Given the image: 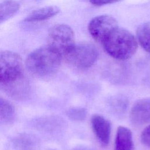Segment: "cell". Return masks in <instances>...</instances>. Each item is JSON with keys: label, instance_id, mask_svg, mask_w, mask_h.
<instances>
[{"label": "cell", "instance_id": "cell-7", "mask_svg": "<svg viewBox=\"0 0 150 150\" xmlns=\"http://www.w3.org/2000/svg\"><path fill=\"white\" fill-rule=\"evenodd\" d=\"M132 124L141 126L150 122V97H145L137 101L131 107L129 113Z\"/></svg>", "mask_w": 150, "mask_h": 150}, {"label": "cell", "instance_id": "cell-18", "mask_svg": "<svg viewBox=\"0 0 150 150\" xmlns=\"http://www.w3.org/2000/svg\"><path fill=\"white\" fill-rule=\"evenodd\" d=\"M90 2L96 6H101L121 1L122 0H88Z\"/></svg>", "mask_w": 150, "mask_h": 150}, {"label": "cell", "instance_id": "cell-14", "mask_svg": "<svg viewBox=\"0 0 150 150\" xmlns=\"http://www.w3.org/2000/svg\"><path fill=\"white\" fill-rule=\"evenodd\" d=\"M15 115L13 104L5 98L0 96V120L6 122L12 120Z\"/></svg>", "mask_w": 150, "mask_h": 150}, {"label": "cell", "instance_id": "cell-9", "mask_svg": "<svg viewBox=\"0 0 150 150\" xmlns=\"http://www.w3.org/2000/svg\"><path fill=\"white\" fill-rule=\"evenodd\" d=\"M132 134L126 127H118L114 142V150H134Z\"/></svg>", "mask_w": 150, "mask_h": 150}, {"label": "cell", "instance_id": "cell-4", "mask_svg": "<svg viewBox=\"0 0 150 150\" xmlns=\"http://www.w3.org/2000/svg\"><path fill=\"white\" fill-rule=\"evenodd\" d=\"M24 77L22 59L9 50L0 51V84H6Z\"/></svg>", "mask_w": 150, "mask_h": 150}, {"label": "cell", "instance_id": "cell-11", "mask_svg": "<svg viewBox=\"0 0 150 150\" xmlns=\"http://www.w3.org/2000/svg\"><path fill=\"white\" fill-rule=\"evenodd\" d=\"M60 12V8L56 6H49L36 9L30 12L25 19L27 22H40L50 19Z\"/></svg>", "mask_w": 150, "mask_h": 150}, {"label": "cell", "instance_id": "cell-1", "mask_svg": "<svg viewBox=\"0 0 150 150\" xmlns=\"http://www.w3.org/2000/svg\"><path fill=\"white\" fill-rule=\"evenodd\" d=\"M61 56L49 46H44L32 51L26 57L25 64L29 71L39 77H49L59 70Z\"/></svg>", "mask_w": 150, "mask_h": 150}, {"label": "cell", "instance_id": "cell-6", "mask_svg": "<svg viewBox=\"0 0 150 150\" xmlns=\"http://www.w3.org/2000/svg\"><path fill=\"white\" fill-rule=\"evenodd\" d=\"M118 28V23L115 19L107 15L93 18L88 25V30L91 36L100 43Z\"/></svg>", "mask_w": 150, "mask_h": 150}, {"label": "cell", "instance_id": "cell-16", "mask_svg": "<svg viewBox=\"0 0 150 150\" xmlns=\"http://www.w3.org/2000/svg\"><path fill=\"white\" fill-rule=\"evenodd\" d=\"M67 115L73 121H81L85 119L87 115V111L86 108L81 107H71L67 110Z\"/></svg>", "mask_w": 150, "mask_h": 150}, {"label": "cell", "instance_id": "cell-2", "mask_svg": "<svg viewBox=\"0 0 150 150\" xmlns=\"http://www.w3.org/2000/svg\"><path fill=\"white\" fill-rule=\"evenodd\" d=\"M104 50L112 57L124 60L131 57L136 52L138 41L128 30L117 28L101 43Z\"/></svg>", "mask_w": 150, "mask_h": 150}, {"label": "cell", "instance_id": "cell-20", "mask_svg": "<svg viewBox=\"0 0 150 150\" xmlns=\"http://www.w3.org/2000/svg\"><path fill=\"white\" fill-rule=\"evenodd\" d=\"M51 150H54V149H51Z\"/></svg>", "mask_w": 150, "mask_h": 150}, {"label": "cell", "instance_id": "cell-8", "mask_svg": "<svg viewBox=\"0 0 150 150\" xmlns=\"http://www.w3.org/2000/svg\"><path fill=\"white\" fill-rule=\"evenodd\" d=\"M93 131L99 142L104 146L109 144L111 125L110 122L102 115L94 114L91 118Z\"/></svg>", "mask_w": 150, "mask_h": 150}, {"label": "cell", "instance_id": "cell-5", "mask_svg": "<svg viewBox=\"0 0 150 150\" xmlns=\"http://www.w3.org/2000/svg\"><path fill=\"white\" fill-rule=\"evenodd\" d=\"M98 56V50L93 44L81 43L75 44L64 59L77 67L86 69L95 63Z\"/></svg>", "mask_w": 150, "mask_h": 150}, {"label": "cell", "instance_id": "cell-15", "mask_svg": "<svg viewBox=\"0 0 150 150\" xmlns=\"http://www.w3.org/2000/svg\"><path fill=\"white\" fill-rule=\"evenodd\" d=\"M32 138L28 135H22L17 138L15 144L19 150H32L35 145Z\"/></svg>", "mask_w": 150, "mask_h": 150}, {"label": "cell", "instance_id": "cell-13", "mask_svg": "<svg viewBox=\"0 0 150 150\" xmlns=\"http://www.w3.org/2000/svg\"><path fill=\"white\" fill-rule=\"evenodd\" d=\"M137 37L141 47L150 53V21L142 23L137 28Z\"/></svg>", "mask_w": 150, "mask_h": 150}, {"label": "cell", "instance_id": "cell-17", "mask_svg": "<svg viewBox=\"0 0 150 150\" xmlns=\"http://www.w3.org/2000/svg\"><path fill=\"white\" fill-rule=\"evenodd\" d=\"M141 141L144 145L150 148V125L142 131L141 135Z\"/></svg>", "mask_w": 150, "mask_h": 150}, {"label": "cell", "instance_id": "cell-10", "mask_svg": "<svg viewBox=\"0 0 150 150\" xmlns=\"http://www.w3.org/2000/svg\"><path fill=\"white\" fill-rule=\"evenodd\" d=\"M0 87L13 98H19L28 91V83L25 77L6 84H0Z\"/></svg>", "mask_w": 150, "mask_h": 150}, {"label": "cell", "instance_id": "cell-12", "mask_svg": "<svg viewBox=\"0 0 150 150\" xmlns=\"http://www.w3.org/2000/svg\"><path fill=\"white\" fill-rule=\"evenodd\" d=\"M19 4L15 1L0 2V23L13 17L19 10Z\"/></svg>", "mask_w": 150, "mask_h": 150}, {"label": "cell", "instance_id": "cell-19", "mask_svg": "<svg viewBox=\"0 0 150 150\" xmlns=\"http://www.w3.org/2000/svg\"><path fill=\"white\" fill-rule=\"evenodd\" d=\"M72 150H93L90 148H88L86 146H78L74 148H73Z\"/></svg>", "mask_w": 150, "mask_h": 150}, {"label": "cell", "instance_id": "cell-3", "mask_svg": "<svg viewBox=\"0 0 150 150\" xmlns=\"http://www.w3.org/2000/svg\"><path fill=\"white\" fill-rule=\"evenodd\" d=\"M75 36L73 29L65 24H57L48 32L47 45L64 59L75 45Z\"/></svg>", "mask_w": 150, "mask_h": 150}]
</instances>
